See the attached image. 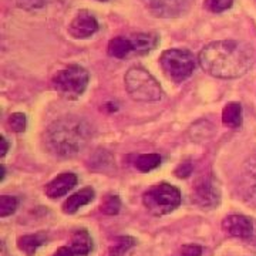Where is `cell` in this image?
<instances>
[{
	"instance_id": "obj_1",
	"label": "cell",
	"mask_w": 256,
	"mask_h": 256,
	"mask_svg": "<svg viewBox=\"0 0 256 256\" xmlns=\"http://www.w3.org/2000/svg\"><path fill=\"white\" fill-rule=\"evenodd\" d=\"M198 62L204 72L216 78H238L252 67L254 50L239 40L212 42L202 48Z\"/></svg>"
},
{
	"instance_id": "obj_2",
	"label": "cell",
	"mask_w": 256,
	"mask_h": 256,
	"mask_svg": "<svg viewBox=\"0 0 256 256\" xmlns=\"http://www.w3.org/2000/svg\"><path fill=\"white\" fill-rule=\"evenodd\" d=\"M92 138V126L82 118L64 117L50 124L44 132V144L54 156H77Z\"/></svg>"
},
{
	"instance_id": "obj_3",
	"label": "cell",
	"mask_w": 256,
	"mask_h": 256,
	"mask_svg": "<svg viewBox=\"0 0 256 256\" xmlns=\"http://www.w3.org/2000/svg\"><path fill=\"white\" fill-rule=\"evenodd\" d=\"M126 88L132 100L136 101H160L162 98V88L156 77L142 67L130 68L124 77Z\"/></svg>"
},
{
	"instance_id": "obj_4",
	"label": "cell",
	"mask_w": 256,
	"mask_h": 256,
	"mask_svg": "<svg viewBox=\"0 0 256 256\" xmlns=\"http://www.w3.org/2000/svg\"><path fill=\"white\" fill-rule=\"evenodd\" d=\"M142 202L150 214L162 216L180 206L181 192L174 185L166 182L156 184L144 194Z\"/></svg>"
},
{
	"instance_id": "obj_5",
	"label": "cell",
	"mask_w": 256,
	"mask_h": 256,
	"mask_svg": "<svg viewBox=\"0 0 256 256\" xmlns=\"http://www.w3.org/2000/svg\"><path fill=\"white\" fill-rule=\"evenodd\" d=\"M53 87L66 98L74 100L86 92L88 84V72L82 66H68L53 77Z\"/></svg>"
},
{
	"instance_id": "obj_6",
	"label": "cell",
	"mask_w": 256,
	"mask_h": 256,
	"mask_svg": "<svg viewBox=\"0 0 256 256\" xmlns=\"http://www.w3.org/2000/svg\"><path fill=\"white\" fill-rule=\"evenodd\" d=\"M161 67L165 74L174 82H184L195 68V60L191 52L182 48H171L161 54Z\"/></svg>"
},
{
	"instance_id": "obj_7",
	"label": "cell",
	"mask_w": 256,
	"mask_h": 256,
	"mask_svg": "<svg viewBox=\"0 0 256 256\" xmlns=\"http://www.w3.org/2000/svg\"><path fill=\"white\" fill-rule=\"evenodd\" d=\"M194 200L202 208H215L220 202V186L212 176H202L194 186Z\"/></svg>"
},
{
	"instance_id": "obj_8",
	"label": "cell",
	"mask_w": 256,
	"mask_h": 256,
	"mask_svg": "<svg viewBox=\"0 0 256 256\" xmlns=\"http://www.w3.org/2000/svg\"><path fill=\"white\" fill-rule=\"evenodd\" d=\"M98 30V23L96 18L92 13L82 10L80 12L73 22L68 26V33L74 37V38H88L92 37L96 32Z\"/></svg>"
},
{
	"instance_id": "obj_9",
	"label": "cell",
	"mask_w": 256,
	"mask_h": 256,
	"mask_svg": "<svg viewBox=\"0 0 256 256\" xmlns=\"http://www.w3.org/2000/svg\"><path fill=\"white\" fill-rule=\"evenodd\" d=\"M146 3L156 16L171 18L184 13L191 4V0H146Z\"/></svg>"
},
{
	"instance_id": "obj_10",
	"label": "cell",
	"mask_w": 256,
	"mask_h": 256,
	"mask_svg": "<svg viewBox=\"0 0 256 256\" xmlns=\"http://www.w3.org/2000/svg\"><path fill=\"white\" fill-rule=\"evenodd\" d=\"M224 230L235 238H249L252 235L254 225L252 220L244 215H230L226 216L222 222Z\"/></svg>"
},
{
	"instance_id": "obj_11",
	"label": "cell",
	"mask_w": 256,
	"mask_h": 256,
	"mask_svg": "<svg viewBox=\"0 0 256 256\" xmlns=\"http://www.w3.org/2000/svg\"><path fill=\"white\" fill-rule=\"evenodd\" d=\"M242 191L245 201L256 206V156H250L245 162L242 171Z\"/></svg>"
},
{
	"instance_id": "obj_12",
	"label": "cell",
	"mask_w": 256,
	"mask_h": 256,
	"mask_svg": "<svg viewBox=\"0 0 256 256\" xmlns=\"http://www.w3.org/2000/svg\"><path fill=\"white\" fill-rule=\"evenodd\" d=\"M77 184V176L73 172H64L54 178L52 182H48L44 188L46 195L52 200L60 198L66 195L70 190H73L74 185Z\"/></svg>"
},
{
	"instance_id": "obj_13",
	"label": "cell",
	"mask_w": 256,
	"mask_h": 256,
	"mask_svg": "<svg viewBox=\"0 0 256 256\" xmlns=\"http://www.w3.org/2000/svg\"><path fill=\"white\" fill-rule=\"evenodd\" d=\"M94 200V190L92 188H84L82 191L76 192L68 200L63 204L64 214H74L80 210L82 206L90 204Z\"/></svg>"
},
{
	"instance_id": "obj_14",
	"label": "cell",
	"mask_w": 256,
	"mask_h": 256,
	"mask_svg": "<svg viewBox=\"0 0 256 256\" xmlns=\"http://www.w3.org/2000/svg\"><path fill=\"white\" fill-rule=\"evenodd\" d=\"M70 249L73 250L74 255L77 256L88 255L92 249V239L90 234L86 229L76 230L70 239Z\"/></svg>"
},
{
	"instance_id": "obj_15",
	"label": "cell",
	"mask_w": 256,
	"mask_h": 256,
	"mask_svg": "<svg viewBox=\"0 0 256 256\" xmlns=\"http://www.w3.org/2000/svg\"><path fill=\"white\" fill-rule=\"evenodd\" d=\"M222 122L229 128L242 126V106L239 102H229L222 111Z\"/></svg>"
},
{
	"instance_id": "obj_16",
	"label": "cell",
	"mask_w": 256,
	"mask_h": 256,
	"mask_svg": "<svg viewBox=\"0 0 256 256\" xmlns=\"http://www.w3.org/2000/svg\"><path fill=\"white\" fill-rule=\"evenodd\" d=\"M156 43H158V37L152 33H140L131 38L132 50L137 53H148L156 46Z\"/></svg>"
},
{
	"instance_id": "obj_17",
	"label": "cell",
	"mask_w": 256,
	"mask_h": 256,
	"mask_svg": "<svg viewBox=\"0 0 256 256\" xmlns=\"http://www.w3.org/2000/svg\"><path fill=\"white\" fill-rule=\"evenodd\" d=\"M46 236L42 234H36V235H26L22 236L18 240V246L20 250H23L26 255H34L37 248L42 246L46 242Z\"/></svg>"
},
{
	"instance_id": "obj_18",
	"label": "cell",
	"mask_w": 256,
	"mask_h": 256,
	"mask_svg": "<svg viewBox=\"0 0 256 256\" xmlns=\"http://www.w3.org/2000/svg\"><path fill=\"white\" fill-rule=\"evenodd\" d=\"M132 50L131 38L126 37H116L108 43V54L116 58H124Z\"/></svg>"
},
{
	"instance_id": "obj_19",
	"label": "cell",
	"mask_w": 256,
	"mask_h": 256,
	"mask_svg": "<svg viewBox=\"0 0 256 256\" xmlns=\"http://www.w3.org/2000/svg\"><path fill=\"white\" fill-rule=\"evenodd\" d=\"M161 164V156L158 154H144L140 156L136 161V166L142 172H150L152 170H156V166Z\"/></svg>"
},
{
	"instance_id": "obj_20",
	"label": "cell",
	"mask_w": 256,
	"mask_h": 256,
	"mask_svg": "<svg viewBox=\"0 0 256 256\" xmlns=\"http://www.w3.org/2000/svg\"><path fill=\"white\" fill-rule=\"evenodd\" d=\"M136 239L131 236H120L116 239L114 245L110 248V255L111 256H122L126 252H128L131 248L136 245Z\"/></svg>"
},
{
	"instance_id": "obj_21",
	"label": "cell",
	"mask_w": 256,
	"mask_h": 256,
	"mask_svg": "<svg viewBox=\"0 0 256 256\" xmlns=\"http://www.w3.org/2000/svg\"><path fill=\"white\" fill-rule=\"evenodd\" d=\"M121 208V201L117 195H107L101 204V210L106 215H117Z\"/></svg>"
},
{
	"instance_id": "obj_22",
	"label": "cell",
	"mask_w": 256,
	"mask_h": 256,
	"mask_svg": "<svg viewBox=\"0 0 256 256\" xmlns=\"http://www.w3.org/2000/svg\"><path fill=\"white\" fill-rule=\"evenodd\" d=\"M18 200L14 196H9V195L0 196V216L6 218V216L12 215L18 208Z\"/></svg>"
},
{
	"instance_id": "obj_23",
	"label": "cell",
	"mask_w": 256,
	"mask_h": 256,
	"mask_svg": "<svg viewBox=\"0 0 256 256\" xmlns=\"http://www.w3.org/2000/svg\"><path fill=\"white\" fill-rule=\"evenodd\" d=\"M8 124L12 131L14 132H23L26 130V116L22 112H14L12 114L8 120Z\"/></svg>"
},
{
	"instance_id": "obj_24",
	"label": "cell",
	"mask_w": 256,
	"mask_h": 256,
	"mask_svg": "<svg viewBox=\"0 0 256 256\" xmlns=\"http://www.w3.org/2000/svg\"><path fill=\"white\" fill-rule=\"evenodd\" d=\"M234 0H205V8L214 13L225 12L232 6Z\"/></svg>"
},
{
	"instance_id": "obj_25",
	"label": "cell",
	"mask_w": 256,
	"mask_h": 256,
	"mask_svg": "<svg viewBox=\"0 0 256 256\" xmlns=\"http://www.w3.org/2000/svg\"><path fill=\"white\" fill-rule=\"evenodd\" d=\"M192 170H194V166H192L191 162L190 161H185V162H182V164L175 170V175L178 178H186V176H190L192 174Z\"/></svg>"
},
{
	"instance_id": "obj_26",
	"label": "cell",
	"mask_w": 256,
	"mask_h": 256,
	"mask_svg": "<svg viewBox=\"0 0 256 256\" xmlns=\"http://www.w3.org/2000/svg\"><path fill=\"white\" fill-rule=\"evenodd\" d=\"M182 256H201L202 249L198 245H185L181 249Z\"/></svg>"
},
{
	"instance_id": "obj_27",
	"label": "cell",
	"mask_w": 256,
	"mask_h": 256,
	"mask_svg": "<svg viewBox=\"0 0 256 256\" xmlns=\"http://www.w3.org/2000/svg\"><path fill=\"white\" fill-rule=\"evenodd\" d=\"M53 256H74L73 250L70 249V248H58L57 250L54 252V255Z\"/></svg>"
},
{
	"instance_id": "obj_28",
	"label": "cell",
	"mask_w": 256,
	"mask_h": 256,
	"mask_svg": "<svg viewBox=\"0 0 256 256\" xmlns=\"http://www.w3.org/2000/svg\"><path fill=\"white\" fill-rule=\"evenodd\" d=\"M0 144H2V150H0V156H6V152H8V148H9V144H8V141H6V138L0 137Z\"/></svg>"
},
{
	"instance_id": "obj_29",
	"label": "cell",
	"mask_w": 256,
	"mask_h": 256,
	"mask_svg": "<svg viewBox=\"0 0 256 256\" xmlns=\"http://www.w3.org/2000/svg\"><path fill=\"white\" fill-rule=\"evenodd\" d=\"M0 170H2V175H0V181H3V178H4V166L2 165V168H0Z\"/></svg>"
},
{
	"instance_id": "obj_30",
	"label": "cell",
	"mask_w": 256,
	"mask_h": 256,
	"mask_svg": "<svg viewBox=\"0 0 256 256\" xmlns=\"http://www.w3.org/2000/svg\"><path fill=\"white\" fill-rule=\"evenodd\" d=\"M2 256H8V255H6V252H4V250H3V254H2Z\"/></svg>"
},
{
	"instance_id": "obj_31",
	"label": "cell",
	"mask_w": 256,
	"mask_h": 256,
	"mask_svg": "<svg viewBox=\"0 0 256 256\" xmlns=\"http://www.w3.org/2000/svg\"><path fill=\"white\" fill-rule=\"evenodd\" d=\"M100 2H107V0H100Z\"/></svg>"
}]
</instances>
